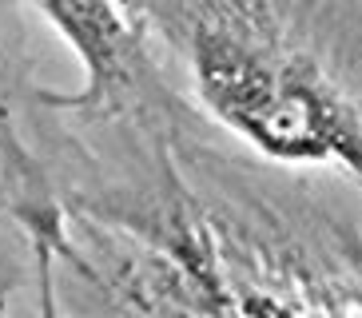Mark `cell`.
I'll list each match as a JSON object with an SVG mask.
<instances>
[{"instance_id":"1","label":"cell","mask_w":362,"mask_h":318,"mask_svg":"<svg viewBox=\"0 0 362 318\" xmlns=\"http://www.w3.org/2000/svg\"><path fill=\"white\" fill-rule=\"evenodd\" d=\"M187 56L195 95L247 148L362 183L358 107L283 32L243 8H211L192 24Z\"/></svg>"},{"instance_id":"2","label":"cell","mask_w":362,"mask_h":318,"mask_svg":"<svg viewBox=\"0 0 362 318\" xmlns=\"http://www.w3.org/2000/svg\"><path fill=\"white\" fill-rule=\"evenodd\" d=\"M36 278H40V318H60L56 314V283H52V259L48 247H36Z\"/></svg>"}]
</instances>
